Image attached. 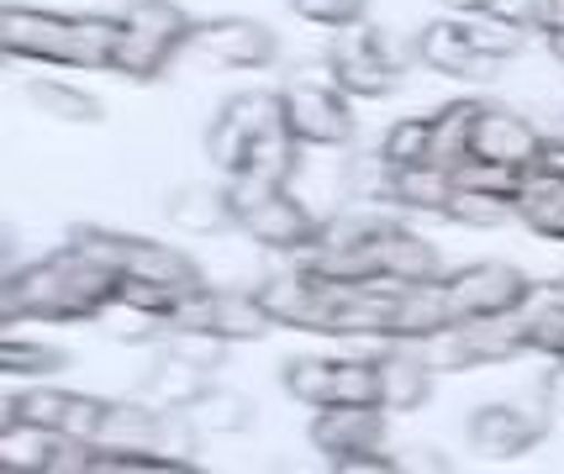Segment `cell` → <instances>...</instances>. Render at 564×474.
<instances>
[{"instance_id":"cell-29","label":"cell","mask_w":564,"mask_h":474,"mask_svg":"<svg viewBox=\"0 0 564 474\" xmlns=\"http://www.w3.org/2000/svg\"><path fill=\"white\" fill-rule=\"evenodd\" d=\"M96 322L106 327V338L132 343V349H138V343H164V338H170V317H153L143 306H127V300H111Z\"/></svg>"},{"instance_id":"cell-32","label":"cell","mask_w":564,"mask_h":474,"mask_svg":"<svg viewBox=\"0 0 564 474\" xmlns=\"http://www.w3.org/2000/svg\"><path fill=\"white\" fill-rule=\"evenodd\" d=\"M386 164L391 169H412V164H427V153H433V117H406V122H395L386 132Z\"/></svg>"},{"instance_id":"cell-20","label":"cell","mask_w":564,"mask_h":474,"mask_svg":"<svg viewBox=\"0 0 564 474\" xmlns=\"http://www.w3.org/2000/svg\"><path fill=\"white\" fill-rule=\"evenodd\" d=\"M480 117H486V100H454L433 117V153L427 164L438 169H465L475 158V132H480Z\"/></svg>"},{"instance_id":"cell-44","label":"cell","mask_w":564,"mask_h":474,"mask_svg":"<svg viewBox=\"0 0 564 474\" xmlns=\"http://www.w3.org/2000/svg\"><path fill=\"white\" fill-rule=\"evenodd\" d=\"M454 16H480V11H491V0H443Z\"/></svg>"},{"instance_id":"cell-42","label":"cell","mask_w":564,"mask_h":474,"mask_svg":"<svg viewBox=\"0 0 564 474\" xmlns=\"http://www.w3.org/2000/svg\"><path fill=\"white\" fill-rule=\"evenodd\" d=\"M543 400L549 411H564V359H554V370L543 375Z\"/></svg>"},{"instance_id":"cell-30","label":"cell","mask_w":564,"mask_h":474,"mask_svg":"<svg viewBox=\"0 0 564 474\" xmlns=\"http://www.w3.org/2000/svg\"><path fill=\"white\" fill-rule=\"evenodd\" d=\"M26 100L43 111V117H58V122H100V100L85 96V90H69L58 79H32L26 85Z\"/></svg>"},{"instance_id":"cell-23","label":"cell","mask_w":564,"mask_h":474,"mask_svg":"<svg viewBox=\"0 0 564 474\" xmlns=\"http://www.w3.org/2000/svg\"><path fill=\"white\" fill-rule=\"evenodd\" d=\"M170 222L180 232H221V227H238V217H232L227 185H185L180 196H170Z\"/></svg>"},{"instance_id":"cell-12","label":"cell","mask_w":564,"mask_h":474,"mask_svg":"<svg viewBox=\"0 0 564 474\" xmlns=\"http://www.w3.org/2000/svg\"><path fill=\"white\" fill-rule=\"evenodd\" d=\"M443 327H454V306H448V290L443 279H417V285H395L391 300V332L386 343H422Z\"/></svg>"},{"instance_id":"cell-10","label":"cell","mask_w":564,"mask_h":474,"mask_svg":"<svg viewBox=\"0 0 564 474\" xmlns=\"http://www.w3.org/2000/svg\"><path fill=\"white\" fill-rule=\"evenodd\" d=\"M191 53L212 58V64H227V69H264V64H274V53H280V37L264 22L221 16V22H196Z\"/></svg>"},{"instance_id":"cell-1","label":"cell","mask_w":564,"mask_h":474,"mask_svg":"<svg viewBox=\"0 0 564 474\" xmlns=\"http://www.w3.org/2000/svg\"><path fill=\"white\" fill-rule=\"evenodd\" d=\"M111 269H100L96 258L79 249H64L26 264V269H6L0 279V322H96L117 296Z\"/></svg>"},{"instance_id":"cell-5","label":"cell","mask_w":564,"mask_h":474,"mask_svg":"<svg viewBox=\"0 0 564 474\" xmlns=\"http://www.w3.org/2000/svg\"><path fill=\"white\" fill-rule=\"evenodd\" d=\"M448 290V306H454V322H475V317H507V311H522L528 300L539 296L533 279L512 269V264H465L459 275L443 279Z\"/></svg>"},{"instance_id":"cell-41","label":"cell","mask_w":564,"mask_h":474,"mask_svg":"<svg viewBox=\"0 0 564 474\" xmlns=\"http://www.w3.org/2000/svg\"><path fill=\"white\" fill-rule=\"evenodd\" d=\"M533 169L564 179V137H543V153H539V164H533Z\"/></svg>"},{"instance_id":"cell-2","label":"cell","mask_w":564,"mask_h":474,"mask_svg":"<svg viewBox=\"0 0 564 474\" xmlns=\"http://www.w3.org/2000/svg\"><path fill=\"white\" fill-rule=\"evenodd\" d=\"M122 48V16H64V11H0V53L6 58H37V64H69V69H117Z\"/></svg>"},{"instance_id":"cell-24","label":"cell","mask_w":564,"mask_h":474,"mask_svg":"<svg viewBox=\"0 0 564 474\" xmlns=\"http://www.w3.org/2000/svg\"><path fill=\"white\" fill-rule=\"evenodd\" d=\"M280 385L306 406H338L344 400V359H291L280 370Z\"/></svg>"},{"instance_id":"cell-46","label":"cell","mask_w":564,"mask_h":474,"mask_svg":"<svg viewBox=\"0 0 564 474\" xmlns=\"http://www.w3.org/2000/svg\"><path fill=\"white\" fill-rule=\"evenodd\" d=\"M560 16H564V0H554V22H560Z\"/></svg>"},{"instance_id":"cell-3","label":"cell","mask_w":564,"mask_h":474,"mask_svg":"<svg viewBox=\"0 0 564 474\" xmlns=\"http://www.w3.org/2000/svg\"><path fill=\"white\" fill-rule=\"evenodd\" d=\"M196 22L174 0H132L122 11V48H117V75L159 79L180 48H191Z\"/></svg>"},{"instance_id":"cell-33","label":"cell","mask_w":564,"mask_h":474,"mask_svg":"<svg viewBox=\"0 0 564 474\" xmlns=\"http://www.w3.org/2000/svg\"><path fill=\"white\" fill-rule=\"evenodd\" d=\"M465 26H469V43H475V53H486V58H496V64L528 48V26L501 22V16H491V11H480V16H465Z\"/></svg>"},{"instance_id":"cell-39","label":"cell","mask_w":564,"mask_h":474,"mask_svg":"<svg viewBox=\"0 0 564 474\" xmlns=\"http://www.w3.org/2000/svg\"><path fill=\"white\" fill-rule=\"evenodd\" d=\"M491 16L528 26V32H549L554 26V0H491Z\"/></svg>"},{"instance_id":"cell-47","label":"cell","mask_w":564,"mask_h":474,"mask_svg":"<svg viewBox=\"0 0 564 474\" xmlns=\"http://www.w3.org/2000/svg\"><path fill=\"white\" fill-rule=\"evenodd\" d=\"M560 290H564V279H560Z\"/></svg>"},{"instance_id":"cell-9","label":"cell","mask_w":564,"mask_h":474,"mask_svg":"<svg viewBox=\"0 0 564 474\" xmlns=\"http://www.w3.org/2000/svg\"><path fill=\"white\" fill-rule=\"evenodd\" d=\"M6 417L0 422H32V427H53L64 438H79V443H96L100 427H106V411L111 400L96 396H74V390H53V385H37V390H17L0 406Z\"/></svg>"},{"instance_id":"cell-21","label":"cell","mask_w":564,"mask_h":474,"mask_svg":"<svg viewBox=\"0 0 564 474\" xmlns=\"http://www.w3.org/2000/svg\"><path fill=\"white\" fill-rule=\"evenodd\" d=\"M122 275L153 279V285H174V290H185V296L206 290V275H200V269L191 264V258H185V253H174L170 243H148V238H138V243H132Z\"/></svg>"},{"instance_id":"cell-25","label":"cell","mask_w":564,"mask_h":474,"mask_svg":"<svg viewBox=\"0 0 564 474\" xmlns=\"http://www.w3.org/2000/svg\"><path fill=\"white\" fill-rule=\"evenodd\" d=\"M517 217L533 227L539 238H564V179L528 169L522 196H517Z\"/></svg>"},{"instance_id":"cell-16","label":"cell","mask_w":564,"mask_h":474,"mask_svg":"<svg viewBox=\"0 0 564 474\" xmlns=\"http://www.w3.org/2000/svg\"><path fill=\"white\" fill-rule=\"evenodd\" d=\"M212 390V370H200L196 359H185V353L164 349L153 364H148L143 375V390L138 396L153 400L159 411H191L200 396Z\"/></svg>"},{"instance_id":"cell-15","label":"cell","mask_w":564,"mask_h":474,"mask_svg":"<svg viewBox=\"0 0 564 474\" xmlns=\"http://www.w3.org/2000/svg\"><path fill=\"white\" fill-rule=\"evenodd\" d=\"M238 227H243L253 243H264V249H274V253H301L317 238V217L295 196H285V190H274L264 206H253Z\"/></svg>"},{"instance_id":"cell-37","label":"cell","mask_w":564,"mask_h":474,"mask_svg":"<svg viewBox=\"0 0 564 474\" xmlns=\"http://www.w3.org/2000/svg\"><path fill=\"white\" fill-rule=\"evenodd\" d=\"M111 300L143 306V311H153V317H174V311L185 306V290H174V285H153V279H138V275H122Z\"/></svg>"},{"instance_id":"cell-18","label":"cell","mask_w":564,"mask_h":474,"mask_svg":"<svg viewBox=\"0 0 564 474\" xmlns=\"http://www.w3.org/2000/svg\"><path fill=\"white\" fill-rule=\"evenodd\" d=\"M380 370V406L386 411H417L433 396V370L422 364V353L412 343H391L386 353H375Z\"/></svg>"},{"instance_id":"cell-45","label":"cell","mask_w":564,"mask_h":474,"mask_svg":"<svg viewBox=\"0 0 564 474\" xmlns=\"http://www.w3.org/2000/svg\"><path fill=\"white\" fill-rule=\"evenodd\" d=\"M549 48H554V58L564 64V16H560L554 26H549Z\"/></svg>"},{"instance_id":"cell-4","label":"cell","mask_w":564,"mask_h":474,"mask_svg":"<svg viewBox=\"0 0 564 474\" xmlns=\"http://www.w3.org/2000/svg\"><path fill=\"white\" fill-rule=\"evenodd\" d=\"M280 111H285V126L306 148H344L348 137H354V111H348L344 85L295 75L280 90Z\"/></svg>"},{"instance_id":"cell-38","label":"cell","mask_w":564,"mask_h":474,"mask_svg":"<svg viewBox=\"0 0 564 474\" xmlns=\"http://www.w3.org/2000/svg\"><path fill=\"white\" fill-rule=\"evenodd\" d=\"M291 11L317 26H359L369 11V0H291Z\"/></svg>"},{"instance_id":"cell-6","label":"cell","mask_w":564,"mask_h":474,"mask_svg":"<svg viewBox=\"0 0 564 474\" xmlns=\"http://www.w3.org/2000/svg\"><path fill=\"white\" fill-rule=\"evenodd\" d=\"M327 64H333V75L344 85V96H391L395 85H401V64H395L391 37L365 22L338 26Z\"/></svg>"},{"instance_id":"cell-40","label":"cell","mask_w":564,"mask_h":474,"mask_svg":"<svg viewBox=\"0 0 564 474\" xmlns=\"http://www.w3.org/2000/svg\"><path fill=\"white\" fill-rule=\"evenodd\" d=\"M333 470H344V474H354V470H365V474H391V470H401V459H391V453H380V449H359V453H338V459H327Z\"/></svg>"},{"instance_id":"cell-35","label":"cell","mask_w":564,"mask_h":474,"mask_svg":"<svg viewBox=\"0 0 564 474\" xmlns=\"http://www.w3.org/2000/svg\"><path fill=\"white\" fill-rule=\"evenodd\" d=\"M58 370H64V349L22 343V338L0 343V375H58Z\"/></svg>"},{"instance_id":"cell-13","label":"cell","mask_w":564,"mask_h":474,"mask_svg":"<svg viewBox=\"0 0 564 474\" xmlns=\"http://www.w3.org/2000/svg\"><path fill=\"white\" fill-rule=\"evenodd\" d=\"M539 153H543L539 126H528L517 111L486 100V117H480V132H475V158H486V164H512V169H533Z\"/></svg>"},{"instance_id":"cell-43","label":"cell","mask_w":564,"mask_h":474,"mask_svg":"<svg viewBox=\"0 0 564 474\" xmlns=\"http://www.w3.org/2000/svg\"><path fill=\"white\" fill-rule=\"evenodd\" d=\"M401 470H433V474H443V470H448V459H438L433 449H422L417 459H401Z\"/></svg>"},{"instance_id":"cell-11","label":"cell","mask_w":564,"mask_h":474,"mask_svg":"<svg viewBox=\"0 0 564 474\" xmlns=\"http://www.w3.org/2000/svg\"><path fill=\"white\" fill-rule=\"evenodd\" d=\"M312 443L327 459L359 449H380L386 443V406L380 400H344V406H322L312 422Z\"/></svg>"},{"instance_id":"cell-26","label":"cell","mask_w":564,"mask_h":474,"mask_svg":"<svg viewBox=\"0 0 564 474\" xmlns=\"http://www.w3.org/2000/svg\"><path fill=\"white\" fill-rule=\"evenodd\" d=\"M301 137H295L291 126H274V132H264L259 143H253V153H248V164L238 169V175H253V179H270V185H285V179L295 175V164H301Z\"/></svg>"},{"instance_id":"cell-17","label":"cell","mask_w":564,"mask_h":474,"mask_svg":"<svg viewBox=\"0 0 564 474\" xmlns=\"http://www.w3.org/2000/svg\"><path fill=\"white\" fill-rule=\"evenodd\" d=\"M417 58L427 64V69L454 75V79H486L496 69V58L475 53L465 22H427L417 32Z\"/></svg>"},{"instance_id":"cell-7","label":"cell","mask_w":564,"mask_h":474,"mask_svg":"<svg viewBox=\"0 0 564 474\" xmlns=\"http://www.w3.org/2000/svg\"><path fill=\"white\" fill-rule=\"evenodd\" d=\"M274 126H285L280 96H264V90L232 96L217 111L212 132H206V153H212V164H217L221 175H238L248 164V153H253V143H259L264 132H274Z\"/></svg>"},{"instance_id":"cell-31","label":"cell","mask_w":564,"mask_h":474,"mask_svg":"<svg viewBox=\"0 0 564 474\" xmlns=\"http://www.w3.org/2000/svg\"><path fill=\"white\" fill-rule=\"evenodd\" d=\"M443 217L459 222V227H507L517 217V200L491 196V190H465V185H459Z\"/></svg>"},{"instance_id":"cell-22","label":"cell","mask_w":564,"mask_h":474,"mask_svg":"<svg viewBox=\"0 0 564 474\" xmlns=\"http://www.w3.org/2000/svg\"><path fill=\"white\" fill-rule=\"evenodd\" d=\"M459 190L454 169H438V164H412V169H395V185H391V206L401 211H433L443 217L448 200Z\"/></svg>"},{"instance_id":"cell-19","label":"cell","mask_w":564,"mask_h":474,"mask_svg":"<svg viewBox=\"0 0 564 474\" xmlns=\"http://www.w3.org/2000/svg\"><path fill=\"white\" fill-rule=\"evenodd\" d=\"M74 438L32 422H0V464L17 474H58V459Z\"/></svg>"},{"instance_id":"cell-8","label":"cell","mask_w":564,"mask_h":474,"mask_svg":"<svg viewBox=\"0 0 564 474\" xmlns=\"http://www.w3.org/2000/svg\"><path fill=\"white\" fill-rule=\"evenodd\" d=\"M174 327H206V332H217L227 343H259L270 327H280L270 317V306L259 300V290H196V296H185V306L170 317V332Z\"/></svg>"},{"instance_id":"cell-28","label":"cell","mask_w":564,"mask_h":474,"mask_svg":"<svg viewBox=\"0 0 564 474\" xmlns=\"http://www.w3.org/2000/svg\"><path fill=\"white\" fill-rule=\"evenodd\" d=\"M391 217L386 211H344V217H333V222H317V238L306 243V249H359L369 238H380V232H391ZM301 249V253H306Z\"/></svg>"},{"instance_id":"cell-14","label":"cell","mask_w":564,"mask_h":474,"mask_svg":"<svg viewBox=\"0 0 564 474\" xmlns=\"http://www.w3.org/2000/svg\"><path fill=\"white\" fill-rule=\"evenodd\" d=\"M543 438H549V422L517 411V406H480L469 417V443L486 459H517V453L539 449Z\"/></svg>"},{"instance_id":"cell-34","label":"cell","mask_w":564,"mask_h":474,"mask_svg":"<svg viewBox=\"0 0 564 474\" xmlns=\"http://www.w3.org/2000/svg\"><path fill=\"white\" fill-rule=\"evenodd\" d=\"M138 238H127V232H111V227H74L69 232V249H79L85 258H96L100 269H111V275H122L127 269V253H132Z\"/></svg>"},{"instance_id":"cell-36","label":"cell","mask_w":564,"mask_h":474,"mask_svg":"<svg viewBox=\"0 0 564 474\" xmlns=\"http://www.w3.org/2000/svg\"><path fill=\"white\" fill-rule=\"evenodd\" d=\"M454 179H459L465 190H491V196L517 200V196H522V179H528V169H512V164H486V158H469L465 169H454Z\"/></svg>"},{"instance_id":"cell-27","label":"cell","mask_w":564,"mask_h":474,"mask_svg":"<svg viewBox=\"0 0 564 474\" xmlns=\"http://www.w3.org/2000/svg\"><path fill=\"white\" fill-rule=\"evenodd\" d=\"M191 422H196L200 432H212V438H217V432H248V427H253V400L238 396V390H217V385H212V390L191 406Z\"/></svg>"}]
</instances>
